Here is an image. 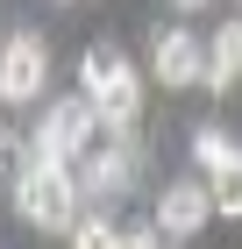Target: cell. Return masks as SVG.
Listing matches in <instances>:
<instances>
[{
  "instance_id": "cell-10",
  "label": "cell",
  "mask_w": 242,
  "mask_h": 249,
  "mask_svg": "<svg viewBox=\"0 0 242 249\" xmlns=\"http://www.w3.org/2000/svg\"><path fill=\"white\" fill-rule=\"evenodd\" d=\"M72 249H121V228H114V221H86V213H78V228H72Z\"/></svg>"
},
{
  "instance_id": "cell-7",
  "label": "cell",
  "mask_w": 242,
  "mask_h": 249,
  "mask_svg": "<svg viewBox=\"0 0 242 249\" xmlns=\"http://www.w3.org/2000/svg\"><path fill=\"white\" fill-rule=\"evenodd\" d=\"M149 71H157V86H200L206 78V43L192 29H164L149 43Z\"/></svg>"
},
{
  "instance_id": "cell-8",
  "label": "cell",
  "mask_w": 242,
  "mask_h": 249,
  "mask_svg": "<svg viewBox=\"0 0 242 249\" xmlns=\"http://www.w3.org/2000/svg\"><path fill=\"white\" fill-rule=\"evenodd\" d=\"M242 78V21H221L206 43V93H228Z\"/></svg>"
},
{
  "instance_id": "cell-2",
  "label": "cell",
  "mask_w": 242,
  "mask_h": 249,
  "mask_svg": "<svg viewBox=\"0 0 242 249\" xmlns=\"http://www.w3.org/2000/svg\"><path fill=\"white\" fill-rule=\"evenodd\" d=\"M78 86H86V100H93V114H100V128H135V107H143V78H135V64L121 57V50H86L78 57Z\"/></svg>"
},
{
  "instance_id": "cell-9",
  "label": "cell",
  "mask_w": 242,
  "mask_h": 249,
  "mask_svg": "<svg viewBox=\"0 0 242 249\" xmlns=\"http://www.w3.org/2000/svg\"><path fill=\"white\" fill-rule=\"evenodd\" d=\"M206 192H214V213H242V150L206 171Z\"/></svg>"
},
{
  "instance_id": "cell-13",
  "label": "cell",
  "mask_w": 242,
  "mask_h": 249,
  "mask_svg": "<svg viewBox=\"0 0 242 249\" xmlns=\"http://www.w3.org/2000/svg\"><path fill=\"white\" fill-rule=\"evenodd\" d=\"M7 157H15V135L0 128V178H7Z\"/></svg>"
},
{
  "instance_id": "cell-4",
  "label": "cell",
  "mask_w": 242,
  "mask_h": 249,
  "mask_svg": "<svg viewBox=\"0 0 242 249\" xmlns=\"http://www.w3.org/2000/svg\"><path fill=\"white\" fill-rule=\"evenodd\" d=\"M43 78H50V50H43V36H7V50H0V100L29 107V100L43 93Z\"/></svg>"
},
{
  "instance_id": "cell-6",
  "label": "cell",
  "mask_w": 242,
  "mask_h": 249,
  "mask_svg": "<svg viewBox=\"0 0 242 249\" xmlns=\"http://www.w3.org/2000/svg\"><path fill=\"white\" fill-rule=\"evenodd\" d=\"M206 213H214V192H206L200 178H178V185L157 192V228H164V242L200 235V228H206Z\"/></svg>"
},
{
  "instance_id": "cell-1",
  "label": "cell",
  "mask_w": 242,
  "mask_h": 249,
  "mask_svg": "<svg viewBox=\"0 0 242 249\" xmlns=\"http://www.w3.org/2000/svg\"><path fill=\"white\" fill-rule=\"evenodd\" d=\"M78 171L72 164H43V157H29L21 150V171H15V207H21V221L29 228H43V235H72L78 228Z\"/></svg>"
},
{
  "instance_id": "cell-5",
  "label": "cell",
  "mask_w": 242,
  "mask_h": 249,
  "mask_svg": "<svg viewBox=\"0 0 242 249\" xmlns=\"http://www.w3.org/2000/svg\"><path fill=\"white\" fill-rule=\"evenodd\" d=\"M135 164H143V150H135V135L121 128L107 150H86L78 192H93V199H114V192H129V185H135Z\"/></svg>"
},
{
  "instance_id": "cell-15",
  "label": "cell",
  "mask_w": 242,
  "mask_h": 249,
  "mask_svg": "<svg viewBox=\"0 0 242 249\" xmlns=\"http://www.w3.org/2000/svg\"><path fill=\"white\" fill-rule=\"evenodd\" d=\"M57 7H72V0H57Z\"/></svg>"
},
{
  "instance_id": "cell-12",
  "label": "cell",
  "mask_w": 242,
  "mask_h": 249,
  "mask_svg": "<svg viewBox=\"0 0 242 249\" xmlns=\"http://www.w3.org/2000/svg\"><path fill=\"white\" fill-rule=\"evenodd\" d=\"M121 249H164V235H121Z\"/></svg>"
},
{
  "instance_id": "cell-3",
  "label": "cell",
  "mask_w": 242,
  "mask_h": 249,
  "mask_svg": "<svg viewBox=\"0 0 242 249\" xmlns=\"http://www.w3.org/2000/svg\"><path fill=\"white\" fill-rule=\"evenodd\" d=\"M93 128H100V114H93L86 93L50 100L43 121H36V135H29V157H43V164H78V157L93 150Z\"/></svg>"
},
{
  "instance_id": "cell-11",
  "label": "cell",
  "mask_w": 242,
  "mask_h": 249,
  "mask_svg": "<svg viewBox=\"0 0 242 249\" xmlns=\"http://www.w3.org/2000/svg\"><path fill=\"white\" fill-rule=\"evenodd\" d=\"M235 150H242V142H235V135H221V128H200V135H192V157H200L206 171H214V164H228Z\"/></svg>"
},
{
  "instance_id": "cell-14",
  "label": "cell",
  "mask_w": 242,
  "mask_h": 249,
  "mask_svg": "<svg viewBox=\"0 0 242 249\" xmlns=\"http://www.w3.org/2000/svg\"><path fill=\"white\" fill-rule=\"evenodd\" d=\"M171 7H186V15H192V7H206V0H171Z\"/></svg>"
}]
</instances>
